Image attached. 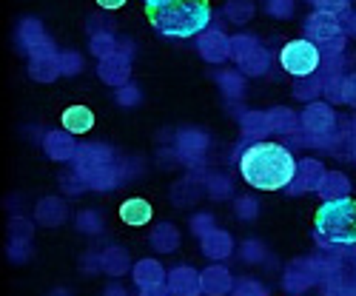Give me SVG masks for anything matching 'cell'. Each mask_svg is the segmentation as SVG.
I'll return each mask as SVG.
<instances>
[{"label":"cell","instance_id":"cell-1","mask_svg":"<svg viewBox=\"0 0 356 296\" xmlns=\"http://www.w3.org/2000/svg\"><path fill=\"white\" fill-rule=\"evenodd\" d=\"M243 180L257 191H280L288 188L296 176V160L280 142H251L240 157Z\"/></svg>","mask_w":356,"mask_h":296},{"label":"cell","instance_id":"cell-2","mask_svg":"<svg viewBox=\"0 0 356 296\" xmlns=\"http://www.w3.org/2000/svg\"><path fill=\"white\" fill-rule=\"evenodd\" d=\"M145 17L165 38H194L211 23L209 0H145Z\"/></svg>","mask_w":356,"mask_h":296},{"label":"cell","instance_id":"cell-3","mask_svg":"<svg viewBox=\"0 0 356 296\" xmlns=\"http://www.w3.org/2000/svg\"><path fill=\"white\" fill-rule=\"evenodd\" d=\"M314 231L325 245H356V199H328L314 214Z\"/></svg>","mask_w":356,"mask_h":296},{"label":"cell","instance_id":"cell-4","mask_svg":"<svg viewBox=\"0 0 356 296\" xmlns=\"http://www.w3.org/2000/svg\"><path fill=\"white\" fill-rule=\"evenodd\" d=\"M305 35L311 43L322 46L325 54H339L345 46V35H342V26H339V15L331 12H314L305 23Z\"/></svg>","mask_w":356,"mask_h":296},{"label":"cell","instance_id":"cell-5","mask_svg":"<svg viewBox=\"0 0 356 296\" xmlns=\"http://www.w3.org/2000/svg\"><path fill=\"white\" fill-rule=\"evenodd\" d=\"M319 46L311 40H291L280 51V63L291 77H311L319 69Z\"/></svg>","mask_w":356,"mask_h":296},{"label":"cell","instance_id":"cell-6","mask_svg":"<svg viewBox=\"0 0 356 296\" xmlns=\"http://www.w3.org/2000/svg\"><path fill=\"white\" fill-rule=\"evenodd\" d=\"M334 126H337V117H334V108L328 103H319V100H311L305 108H302V117H300V129L316 140H325L334 134Z\"/></svg>","mask_w":356,"mask_h":296},{"label":"cell","instance_id":"cell-7","mask_svg":"<svg viewBox=\"0 0 356 296\" xmlns=\"http://www.w3.org/2000/svg\"><path fill=\"white\" fill-rule=\"evenodd\" d=\"M316 279H319V271H316L314 259H296V262L288 265V271H285V288H288L291 293L308 290Z\"/></svg>","mask_w":356,"mask_h":296},{"label":"cell","instance_id":"cell-8","mask_svg":"<svg viewBox=\"0 0 356 296\" xmlns=\"http://www.w3.org/2000/svg\"><path fill=\"white\" fill-rule=\"evenodd\" d=\"M197 49H200V54L209 63H222V60H228V57H231V40L220 32V28H211V32L200 35Z\"/></svg>","mask_w":356,"mask_h":296},{"label":"cell","instance_id":"cell-9","mask_svg":"<svg viewBox=\"0 0 356 296\" xmlns=\"http://www.w3.org/2000/svg\"><path fill=\"white\" fill-rule=\"evenodd\" d=\"M165 282H168V288H171L174 296H200L202 293V277L194 268H188V265L168 271Z\"/></svg>","mask_w":356,"mask_h":296},{"label":"cell","instance_id":"cell-10","mask_svg":"<svg viewBox=\"0 0 356 296\" xmlns=\"http://www.w3.org/2000/svg\"><path fill=\"white\" fill-rule=\"evenodd\" d=\"M97 74H100V80H103V83L123 88V85H129L131 63H129V57H126V54H111V57H106V60H100Z\"/></svg>","mask_w":356,"mask_h":296},{"label":"cell","instance_id":"cell-11","mask_svg":"<svg viewBox=\"0 0 356 296\" xmlns=\"http://www.w3.org/2000/svg\"><path fill=\"white\" fill-rule=\"evenodd\" d=\"M322 176H325L322 163H316V160H302L300 165H296V176H293V183H291L288 188H291V194L316 191L319 183H322Z\"/></svg>","mask_w":356,"mask_h":296},{"label":"cell","instance_id":"cell-12","mask_svg":"<svg viewBox=\"0 0 356 296\" xmlns=\"http://www.w3.org/2000/svg\"><path fill=\"white\" fill-rule=\"evenodd\" d=\"M114 163V154L108 151L106 145H80V151L74 157V165H77V174H88V171H95V168H103Z\"/></svg>","mask_w":356,"mask_h":296},{"label":"cell","instance_id":"cell-13","mask_svg":"<svg viewBox=\"0 0 356 296\" xmlns=\"http://www.w3.org/2000/svg\"><path fill=\"white\" fill-rule=\"evenodd\" d=\"M43 148H46V154L51 160H74L77 151H80V145H74V140L66 129L63 131H49L46 140H43Z\"/></svg>","mask_w":356,"mask_h":296},{"label":"cell","instance_id":"cell-14","mask_svg":"<svg viewBox=\"0 0 356 296\" xmlns=\"http://www.w3.org/2000/svg\"><path fill=\"white\" fill-rule=\"evenodd\" d=\"M200 245H202V254L209 256V259H228L231 251H234V240H231V233L225 231H209L205 236H200Z\"/></svg>","mask_w":356,"mask_h":296},{"label":"cell","instance_id":"cell-15","mask_svg":"<svg viewBox=\"0 0 356 296\" xmlns=\"http://www.w3.org/2000/svg\"><path fill=\"white\" fill-rule=\"evenodd\" d=\"M205 148H209V140L200 131H180V137H177V151L186 163H200Z\"/></svg>","mask_w":356,"mask_h":296},{"label":"cell","instance_id":"cell-16","mask_svg":"<svg viewBox=\"0 0 356 296\" xmlns=\"http://www.w3.org/2000/svg\"><path fill=\"white\" fill-rule=\"evenodd\" d=\"M200 277H202V293H209V296H225L234 288V279L222 265H211Z\"/></svg>","mask_w":356,"mask_h":296},{"label":"cell","instance_id":"cell-17","mask_svg":"<svg viewBox=\"0 0 356 296\" xmlns=\"http://www.w3.org/2000/svg\"><path fill=\"white\" fill-rule=\"evenodd\" d=\"M316 194H319L325 202H328V199H345V197L350 194V183H348V176H345L342 171H325Z\"/></svg>","mask_w":356,"mask_h":296},{"label":"cell","instance_id":"cell-18","mask_svg":"<svg viewBox=\"0 0 356 296\" xmlns=\"http://www.w3.org/2000/svg\"><path fill=\"white\" fill-rule=\"evenodd\" d=\"M60 123H63V129L69 134H86L88 129L95 126V114H92V108H88V106H72V108L63 111Z\"/></svg>","mask_w":356,"mask_h":296},{"label":"cell","instance_id":"cell-19","mask_svg":"<svg viewBox=\"0 0 356 296\" xmlns=\"http://www.w3.org/2000/svg\"><path fill=\"white\" fill-rule=\"evenodd\" d=\"M154 211H152V202H145L143 197H131L120 205V220L126 225H145V222H152Z\"/></svg>","mask_w":356,"mask_h":296},{"label":"cell","instance_id":"cell-20","mask_svg":"<svg viewBox=\"0 0 356 296\" xmlns=\"http://www.w3.org/2000/svg\"><path fill=\"white\" fill-rule=\"evenodd\" d=\"M40 225H60L66 220V205L60 197H46L38 202V211H35Z\"/></svg>","mask_w":356,"mask_h":296},{"label":"cell","instance_id":"cell-21","mask_svg":"<svg viewBox=\"0 0 356 296\" xmlns=\"http://www.w3.org/2000/svg\"><path fill=\"white\" fill-rule=\"evenodd\" d=\"M131 274H134V282L140 285V290H143V288H152V285L165 282V271H163V265H160V262H154V259H143V262H137Z\"/></svg>","mask_w":356,"mask_h":296},{"label":"cell","instance_id":"cell-22","mask_svg":"<svg viewBox=\"0 0 356 296\" xmlns=\"http://www.w3.org/2000/svg\"><path fill=\"white\" fill-rule=\"evenodd\" d=\"M152 248L154 251H160V254H171V251H177V245H180V231H177L171 222H163V225H157L154 231H152Z\"/></svg>","mask_w":356,"mask_h":296},{"label":"cell","instance_id":"cell-23","mask_svg":"<svg viewBox=\"0 0 356 296\" xmlns=\"http://www.w3.org/2000/svg\"><path fill=\"white\" fill-rule=\"evenodd\" d=\"M236 66H240L243 74H251V77H254V74H265V72H268V66H271V54L257 43V46H254Z\"/></svg>","mask_w":356,"mask_h":296},{"label":"cell","instance_id":"cell-24","mask_svg":"<svg viewBox=\"0 0 356 296\" xmlns=\"http://www.w3.org/2000/svg\"><path fill=\"white\" fill-rule=\"evenodd\" d=\"M29 74L40 83H51L57 74H60V57H32V63H29Z\"/></svg>","mask_w":356,"mask_h":296},{"label":"cell","instance_id":"cell-25","mask_svg":"<svg viewBox=\"0 0 356 296\" xmlns=\"http://www.w3.org/2000/svg\"><path fill=\"white\" fill-rule=\"evenodd\" d=\"M100 262H103V271L108 274V277H123L126 271H129V254L123 251V248H108L103 256H100Z\"/></svg>","mask_w":356,"mask_h":296},{"label":"cell","instance_id":"cell-26","mask_svg":"<svg viewBox=\"0 0 356 296\" xmlns=\"http://www.w3.org/2000/svg\"><path fill=\"white\" fill-rule=\"evenodd\" d=\"M243 131L245 137H257V142L271 131V123H268V111H248L243 117Z\"/></svg>","mask_w":356,"mask_h":296},{"label":"cell","instance_id":"cell-27","mask_svg":"<svg viewBox=\"0 0 356 296\" xmlns=\"http://www.w3.org/2000/svg\"><path fill=\"white\" fill-rule=\"evenodd\" d=\"M268 123H271V131L291 134L293 129H300V117H296L291 108H271L268 111Z\"/></svg>","mask_w":356,"mask_h":296},{"label":"cell","instance_id":"cell-28","mask_svg":"<svg viewBox=\"0 0 356 296\" xmlns=\"http://www.w3.org/2000/svg\"><path fill=\"white\" fill-rule=\"evenodd\" d=\"M20 43L29 49V51H35L38 46L46 43V35H43V26L38 20H23L20 23Z\"/></svg>","mask_w":356,"mask_h":296},{"label":"cell","instance_id":"cell-29","mask_svg":"<svg viewBox=\"0 0 356 296\" xmlns=\"http://www.w3.org/2000/svg\"><path fill=\"white\" fill-rule=\"evenodd\" d=\"M251 12H254L251 0H228V3H225V15H228V20H234V23L251 20Z\"/></svg>","mask_w":356,"mask_h":296},{"label":"cell","instance_id":"cell-30","mask_svg":"<svg viewBox=\"0 0 356 296\" xmlns=\"http://www.w3.org/2000/svg\"><path fill=\"white\" fill-rule=\"evenodd\" d=\"M254 46H257V38H251V35H236V38H231V60L240 63Z\"/></svg>","mask_w":356,"mask_h":296},{"label":"cell","instance_id":"cell-31","mask_svg":"<svg viewBox=\"0 0 356 296\" xmlns=\"http://www.w3.org/2000/svg\"><path fill=\"white\" fill-rule=\"evenodd\" d=\"M217 83H220V88L228 94V97H240L243 94V74H234V72H222L220 77H217Z\"/></svg>","mask_w":356,"mask_h":296},{"label":"cell","instance_id":"cell-32","mask_svg":"<svg viewBox=\"0 0 356 296\" xmlns=\"http://www.w3.org/2000/svg\"><path fill=\"white\" fill-rule=\"evenodd\" d=\"M92 51L100 57V60H106V57L117 54V43H114L111 35H95L92 38Z\"/></svg>","mask_w":356,"mask_h":296},{"label":"cell","instance_id":"cell-33","mask_svg":"<svg viewBox=\"0 0 356 296\" xmlns=\"http://www.w3.org/2000/svg\"><path fill=\"white\" fill-rule=\"evenodd\" d=\"M316 6V12H331V15H342L348 12V3L350 0H311Z\"/></svg>","mask_w":356,"mask_h":296},{"label":"cell","instance_id":"cell-34","mask_svg":"<svg viewBox=\"0 0 356 296\" xmlns=\"http://www.w3.org/2000/svg\"><path fill=\"white\" fill-rule=\"evenodd\" d=\"M268 15L280 17V20L291 17L293 15V0H268Z\"/></svg>","mask_w":356,"mask_h":296},{"label":"cell","instance_id":"cell-35","mask_svg":"<svg viewBox=\"0 0 356 296\" xmlns=\"http://www.w3.org/2000/svg\"><path fill=\"white\" fill-rule=\"evenodd\" d=\"M342 103L356 108V74H345L342 77Z\"/></svg>","mask_w":356,"mask_h":296},{"label":"cell","instance_id":"cell-36","mask_svg":"<svg viewBox=\"0 0 356 296\" xmlns=\"http://www.w3.org/2000/svg\"><path fill=\"white\" fill-rule=\"evenodd\" d=\"M83 69V60H80V54L69 51V54H60V74H74Z\"/></svg>","mask_w":356,"mask_h":296},{"label":"cell","instance_id":"cell-37","mask_svg":"<svg viewBox=\"0 0 356 296\" xmlns=\"http://www.w3.org/2000/svg\"><path fill=\"white\" fill-rule=\"evenodd\" d=\"M234 296H268V290H265L262 285H257V282H251V279H245V282H240L234 288Z\"/></svg>","mask_w":356,"mask_h":296},{"label":"cell","instance_id":"cell-38","mask_svg":"<svg viewBox=\"0 0 356 296\" xmlns=\"http://www.w3.org/2000/svg\"><path fill=\"white\" fill-rule=\"evenodd\" d=\"M209 191H211L214 199H225L231 194V186H228L225 176H211V180H209Z\"/></svg>","mask_w":356,"mask_h":296},{"label":"cell","instance_id":"cell-39","mask_svg":"<svg viewBox=\"0 0 356 296\" xmlns=\"http://www.w3.org/2000/svg\"><path fill=\"white\" fill-rule=\"evenodd\" d=\"M100 217L97 214H92V211H86V214H80V220H77V228L80 231H88V233H95V231H100Z\"/></svg>","mask_w":356,"mask_h":296},{"label":"cell","instance_id":"cell-40","mask_svg":"<svg viewBox=\"0 0 356 296\" xmlns=\"http://www.w3.org/2000/svg\"><path fill=\"white\" fill-rule=\"evenodd\" d=\"M191 231H194L197 236H205L209 231H214V220H211L209 214H197L194 222H191Z\"/></svg>","mask_w":356,"mask_h":296},{"label":"cell","instance_id":"cell-41","mask_svg":"<svg viewBox=\"0 0 356 296\" xmlns=\"http://www.w3.org/2000/svg\"><path fill=\"white\" fill-rule=\"evenodd\" d=\"M140 100V92L134 85H123L120 92H117V103H123V106H134Z\"/></svg>","mask_w":356,"mask_h":296},{"label":"cell","instance_id":"cell-42","mask_svg":"<svg viewBox=\"0 0 356 296\" xmlns=\"http://www.w3.org/2000/svg\"><path fill=\"white\" fill-rule=\"evenodd\" d=\"M236 211L243 220H254L257 217V199H236Z\"/></svg>","mask_w":356,"mask_h":296},{"label":"cell","instance_id":"cell-43","mask_svg":"<svg viewBox=\"0 0 356 296\" xmlns=\"http://www.w3.org/2000/svg\"><path fill=\"white\" fill-rule=\"evenodd\" d=\"M140 296H174V293H171L168 282H160V285H152V288H143Z\"/></svg>","mask_w":356,"mask_h":296},{"label":"cell","instance_id":"cell-44","mask_svg":"<svg viewBox=\"0 0 356 296\" xmlns=\"http://www.w3.org/2000/svg\"><path fill=\"white\" fill-rule=\"evenodd\" d=\"M97 6H103V9L114 12V9H120V6H126V0H97Z\"/></svg>","mask_w":356,"mask_h":296},{"label":"cell","instance_id":"cell-45","mask_svg":"<svg viewBox=\"0 0 356 296\" xmlns=\"http://www.w3.org/2000/svg\"><path fill=\"white\" fill-rule=\"evenodd\" d=\"M106 296H126V293H123V288H117V285H111V288L106 290Z\"/></svg>","mask_w":356,"mask_h":296},{"label":"cell","instance_id":"cell-46","mask_svg":"<svg viewBox=\"0 0 356 296\" xmlns=\"http://www.w3.org/2000/svg\"><path fill=\"white\" fill-rule=\"evenodd\" d=\"M342 296H356V288H348V290H345Z\"/></svg>","mask_w":356,"mask_h":296},{"label":"cell","instance_id":"cell-47","mask_svg":"<svg viewBox=\"0 0 356 296\" xmlns=\"http://www.w3.org/2000/svg\"><path fill=\"white\" fill-rule=\"evenodd\" d=\"M350 28H353V35H356V17H353V20H350Z\"/></svg>","mask_w":356,"mask_h":296},{"label":"cell","instance_id":"cell-48","mask_svg":"<svg viewBox=\"0 0 356 296\" xmlns=\"http://www.w3.org/2000/svg\"><path fill=\"white\" fill-rule=\"evenodd\" d=\"M353 160H356V148H353Z\"/></svg>","mask_w":356,"mask_h":296},{"label":"cell","instance_id":"cell-49","mask_svg":"<svg viewBox=\"0 0 356 296\" xmlns=\"http://www.w3.org/2000/svg\"><path fill=\"white\" fill-rule=\"evenodd\" d=\"M353 126H356V123H353Z\"/></svg>","mask_w":356,"mask_h":296}]
</instances>
